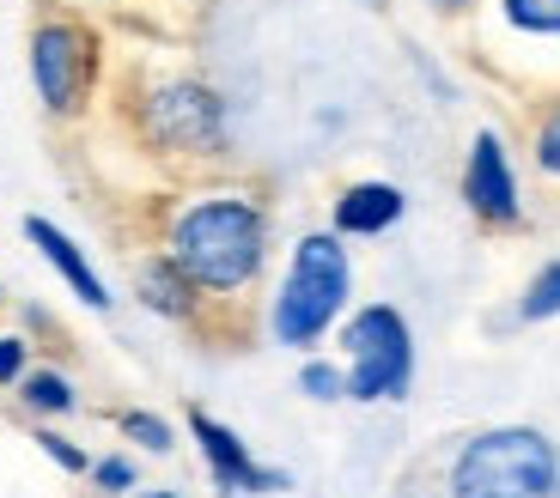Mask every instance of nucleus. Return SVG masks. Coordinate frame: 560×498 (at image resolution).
Instances as JSON below:
<instances>
[{
	"mask_svg": "<svg viewBox=\"0 0 560 498\" xmlns=\"http://www.w3.org/2000/svg\"><path fill=\"white\" fill-rule=\"evenodd\" d=\"M165 256L196 280L213 298H232L244 292L268 262V213L256 194L244 189H213L196 194L171 213L165 232Z\"/></svg>",
	"mask_w": 560,
	"mask_h": 498,
	"instance_id": "nucleus-1",
	"label": "nucleus"
},
{
	"mask_svg": "<svg viewBox=\"0 0 560 498\" xmlns=\"http://www.w3.org/2000/svg\"><path fill=\"white\" fill-rule=\"evenodd\" d=\"M353 292V268H348V244L341 232H305L293 244V268L275 292V341L280 346H317L323 334L341 322Z\"/></svg>",
	"mask_w": 560,
	"mask_h": 498,
	"instance_id": "nucleus-2",
	"label": "nucleus"
},
{
	"mask_svg": "<svg viewBox=\"0 0 560 498\" xmlns=\"http://www.w3.org/2000/svg\"><path fill=\"white\" fill-rule=\"evenodd\" d=\"M560 450L536 426H488L451 456V498H555Z\"/></svg>",
	"mask_w": 560,
	"mask_h": 498,
	"instance_id": "nucleus-3",
	"label": "nucleus"
},
{
	"mask_svg": "<svg viewBox=\"0 0 560 498\" xmlns=\"http://www.w3.org/2000/svg\"><path fill=\"white\" fill-rule=\"evenodd\" d=\"M25 68L43 110L73 122V116H85V104L104 80V37L80 19V7H56V13H43L31 25Z\"/></svg>",
	"mask_w": 560,
	"mask_h": 498,
	"instance_id": "nucleus-4",
	"label": "nucleus"
},
{
	"mask_svg": "<svg viewBox=\"0 0 560 498\" xmlns=\"http://www.w3.org/2000/svg\"><path fill=\"white\" fill-rule=\"evenodd\" d=\"M348 353V395L353 402H402L415 383V334L396 305H365L341 329Z\"/></svg>",
	"mask_w": 560,
	"mask_h": 498,
	"instance_id": "nucleus-5",
	"label": "nucleus"
},
{
	"mask_svg": "<svg viewBox=\"0 0 560 498\" xmlns=\"http://www.w3.org/2000/svg\"><path fill=\"white\" fill-rule=\"evenodd\" d=\"M140 134L153 140L159 153H225V97L213 92L196 73H177V80H153L135 104Z\"/></svg>",
	"mask_w": 560,
	"mask_h": 498,
	"instance_id": "nucleus-6",
	"label": "nucleus"
},
{
	"mask_svg": "<svg viewBox=\"0 0 560 498\" xmlns=\"http://www.w3.org/2000/svg\"><path fill=\"white\" fill-rule=\"evenodd\" d=\"M488 25L481 49L500 56L505 68H530V61H560V0H481Z\"/></svg>",
	"mask_w": 560,
	"mask_h": 498,
	"instance_id": "nucleus-7",
	"label": "nucleus"
},
{
	"mask_svg": "<svg viewBox=\"0 0 560 498\" xmlns=\"http://www.w3.org/2000/svg\"><path fill=\"white\" fill-rule=\"evenodd\" d=\"M463 201L469 213L488 225H518L524 213V194H518V170H512V153L493 128H481L469 140V158H463Z\"/></svg>",
	"mask_w": 560,
	"mask_h": 498,
	"instance_id": "nucleus-8",
	"label": "nucleus"
},
{
	"mask_svg": "<svg viewBox=\"0 0 560 498\" xmlns=\"http://www.w3.org/2000/svg\"><path fill=\"white\" fill-rule=\"evenodd\" d=\"M189 431H196V443H201V456H208V469H213V486L220 493H287V474L280 469H262V462L244 450V438L232 426H220L213 414H189Z\"/></svg>",
	"mask_w": 560,
	"mask_h": 498,
	"instance_id": "nucleus-9",
	"label": "nucleus"
},
{
	"mask_svg": "<svg viewBox=\"0 0 560 498\" xmlns=\"http://www.w3.org/2000/svg\"><path fill=\"white\" fill-rule=\"evenodd\" d=\"M25 237L37 244V256H43V262H49L61 280H68V292L80 298V305H92V310H104V305H110V292H104L98 268L85 262V249L73 244V237L61 232V225H49L43 213H31V220H25Z\"/></svg>",
	"mask_w": 560,
	"mask_h": 498,
	"instance_id": "nucleus-10",
	"label": "nucleus"
},
{
	"mask_svg": "<svg viewBox=\"0 0 560 498\" xmlns=\"http://www.w3.org/2000/svg\"><path fill=\"white\" fill-rule=\"evenodd\" d=\"M402 208H408V194L396 189V182H378V177L348 182V189L336 194V232L341 237H378L402 220Z\"/></svg>",
	"mask_w": 560,
	"mask_h": 498,
	"instance_id": "nucleus-11",
	"label": "nucleus"
},
{
	"mask_svg": "<svg viewBox=\"0 0 560 498\" xmlns=\"http://www.w3.org/2000/svg\"><path fill=\"white\" fill-rule=\"evenodd\" d=\"M135 292H140V305L159 310V317L171 322H189L201 310V286L189 274H183L171 256H153V262H140L135 268Z\"/></svg>",
	"mask_w": 560,
	"mask_h": 498,
	"instance_id": "nucleus-12",
	"label": "nucleus"
},
{
	"mask_svg": "<svg viewBox=\"0 0 560 498\" xmlns=\"http://www.w3.org/2000/svg\"><path fill=\"white\" fill-rule=\"evenodd\" d=\"M19 402L37 407V414H68V407H73V383L61 371H25V377H19Z\"/></svg>",
	"mask_w": 560,
	"mask_h": 498,
	"instance_id": "nucleus-13",
	"label": "nucleus"
},
{
	"mask_svg": "<svg viewBox=\"0 0 560 498\" xmlns=\"http://www.w3.org/2000/svg\"><path fill=\"white\" fill-rule=\"evenodd\" d=\"M518 317H524V322H548V317H560V262H548L542 274H536L530 286H524Z\"/></svg>",
	"mask_w": 560,
	"mask_h": 498,
	"instance_id": "nucleus-14",
	"label": "nucleus"
},
{
	"mask_svg": "<svg viewBox=\"0 0 560 498\" xmlns=\"http://www.w3.org/2000/svg\"><path fill=\"white\" fill-rule=\"evenodd\" d=\"M530 158L542 177L560 182V104H548L542 116H536V134H530Z\"/></svg>",
	"mask_w": 560,
	"mask_h": 498,
	"instance_id": "nucleus-15",
	"label": "nucleus"
},
{
	"mask_svg": "<svg viewBox=\"0 0 560 498\" xmlns=\"http://www.w3.org/2000/svg\"><path fill=\"white\" fill-rule=\"evenodd\" d=\"M299 389H305L311 402H341V395H348V371L329 365V359H311L305 371H299Z\"/></svg>",
	"mask_w": 560,
	"mask_h": 498,
	"instance_id": "nucleus-16",
	"label": "nucleus"
},
{
	"mask_svg": "<svg viewBox=\"0 0 560 498\" xmlns=\"http://www.w3.org/2000/svg\"><path fill=\"white\" fill-rule=\"evenodd\" d=\"M122 431L140 443V450H159V456H165L171 443H177V438H171L165 419H159V414H140V407H135V414H122Z\"/></svg>",
	"mask_w": 560,
	"mask_h": 498,
	"instance_id": "nucleus-17",
	"label": "nucleus"
},
{
	"mask_svg": "<svg viewBox=\"0 0 560 498\" xmlns=\"http://www.w3.org/2000/svg\"><path fill=\"white\" fill-rule=\"evenodd\" d=\"M92 481H98V493L122 498L128 486H135V462H128V456H104V462H92Z\"/></svg>",
	"mask_w": 560,
	"mask_h": 498,
	"instance_id": "nucleus-18",
	"label": "nucleus"
},
{
	"mask_svg": "<svg viewBox=\"0 0 560 498\" xmlns=\"http://www.w3.org/2000/svg\"><path fill=\"white\" fill-rule=\"evenodd\" d=\"M37 443H43V456H56L68 474H85V469H92V462H85V450H80V443H68L61 431H49V426H43V431H37Z\"/></svg>",
	"mask_w": 560,
	"mask_h": 498,
	"instance_id": "nucleus-19",
	"label": "nucleus"
},
{
	"mask_svg": "<svg viewBox=\"0 0 560 498\" xmlns=\"http://www.w3.org/2000/svg\"><path fill=\"white\" fill-rule=\"evenodd\" d=\"M25 377V334H0V383Z\"/></svg>",
	"mask_w": 560,
	"mask_h": 498,
	"instance_id": "nucleus-20",
	"label": "nucleus"
},
{
	"mask_svg": "<svg viewBox=\"0 0 560 498\" xmlns=\"http://www.w3.org/2000/svg\"><path fill=\"white\" fill-rule=\"evenodd\" d=\"M439 13H469V7H481V0H433Z\"/></svg>",
	"mask_w": 560,
	"mask_h": 498,
	"instance_id": "nucleus-21",
	"label": "nucleus"
},
{
	"mask_svg": "<svg viewBox=\"0 0 560 498\" xmlns=\"http://www.w3.org/2000/svg\"><path fill=\"white\" fill-rule=\"evenodd\" d=\"M61 7H98V0H61Z\"/></svg>",
	"mask_w": 560,
	"mask_h": 498,
	"instance_id": "nucleus-22",
	"label": "nucleus"
},
{
	"mask_svg": "<svg viewBox=\"0 0 560 498\" xmlns=\"http://www.w3.org/2000/svg\"><path fill=\"white\" fill-rule=\"evenodd\" d=\"M140 498H177V493H140Z\"/></svg>",
	"mask_w": 560,
	"mask_h": 498,
	"instance_id": "nucleus-23",
	"label": "nucleus"
},
{
	"mask_svg": "<svg viewBox=\"0 0 560 498\" xmlns=\"http://www.w3.org/2000/svg\"><path fill=\"white\" fill-rule=\"evenodd\" d=\"M555 498H560V462H555Z\"/></svg>",
	"mask_w": 560,
	"mask_h": 498,
	"instance_id": "nucleus-24",
	"label": "nucleus"
}]
</instances>
